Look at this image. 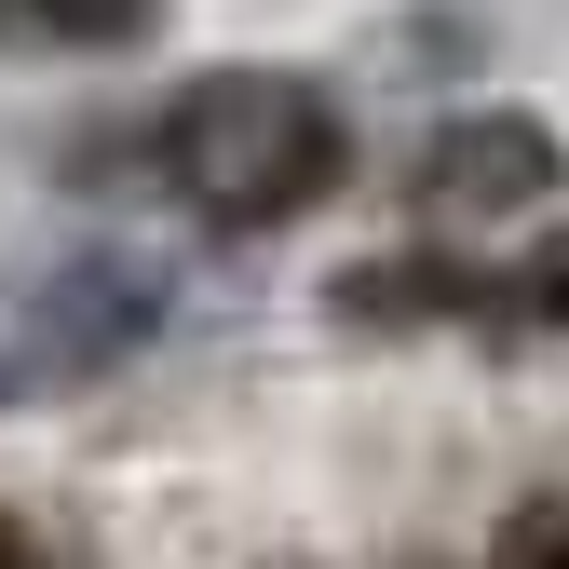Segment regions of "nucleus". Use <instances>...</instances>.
Returning <instances> with one entry per match:
<instances>
[{
    "instance_id": "obj_3",
    "label": "nucleus",
    "mask_w": 569,
    "mask_h": 569,
    "mask_svg": "<svg viewBox=\"0 0 569 569\" xmlns=\"http://www.w3.org/2000/svg\"><path fill=\"white\" fill-rule=\"evenodd\" d=\"M163 0H0V41H136Z\"/></svg>"
},
{
    "instance_id": "obj_4",
    "label": "nucleus",
    "mask_w": 569,
    "mask_h": 569,
    "mask_svg": "<svg viewBox=\"0 0 569 569\" xmlns=\"http://www.w3.org/2000/svg\"><path fill=\"white\" fill-rule=\"evenodd\" d=\"M488 569H569V488L516 502V516H502V542H488Z\"/></svg>"
},
{
    "instance_id": "obj_1",
    "label": "nucleus",
    "mask_w": 569,
    "mask_h": 569,
    "mask_svg": "<svg viewBox=\"0 0 569 569\" xmlns=\"http://www.w3.org/2000/svg\"><path fill=\"white\" fill-rule=\"evenodd\" d=\"M163 190L203 231H284L339 190V109L284 68H218L163 109Z\"/></svg>"
},
{
    "instance_id": "obj_2",
    "label": "nucleus",
    "mask_w": 569,
    "mask_h": 569,
    "mask_svg": "<svg viewBox=\"0 0 569 569\" xmlns=\"http://www.w3.org/2000/svg\"><path fill=\"white\" fill-rule=\"evenodd\" d=\"M502 190H542V136L529 122H461L435 150V203H502Z\"/></svg>"
},
{
    "instance_id": "obj_5",
    "label": "nucleus",
    "mask_w": 569,
    "mask_h": 569,
    "mask_svg": "<svg viewBox=\"0 0 569 569\" xmlns=\"http://www.w3.org/2000/svg\"><path fill=\"white\" fill-rule=\"evenodd\" d=\"M0 569H41V556H28V529H14V516H0Z\"/></svg>"
}]
</instances>
